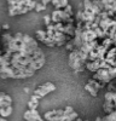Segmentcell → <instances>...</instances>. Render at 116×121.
<instances>
[{
  "label": "cell",
  "mask_w": 116,
  "mask_h": 121,
  "mask_svg": "<svg viewBox=\"0 0 116 121\" xmlns=\"http://www.w3.org/2000/svg\"><path fill=\"white\" fill-rule=\"evenodd\" d=\"M1 28H3L4 30H8V29H10V24H8V23H5V24L1 26Z\"/></svg>",
  "instance_id": "cell-20"
},
{
  "label": "cell",
  "mask_w": 116,
  "mask_h": 121,
  "mask_svg": "<svg viewBox=\"0 0 116 121\" xmlns=\"http://www.w3.org/2000/svg\"><path fill=\"white\" fill-rule=\"evenodd\" d=\"M54 90H56V85H54V84H52V82H45V84H42V85H40V86H37V87L33 91V95H35L39 99H41V98H44L46 95L53 92Z\"/></svg>",
  "instance_id": "cell-6"
},
{
  "label": "cell",
  "mask_w": 116,
  "mask_h": 121,
  "mask_svg": "<svg viewBox=\"0 0 116 121\" xmlns=\"http://www.w3.org/2000/svg\"><path fill=\"white\" fill-rule=\"evenodd\" d=\"M85 90H86V91H87V92H88L91 96H93V97H97V96H98V92H99V91L97 90L95 87H93V86H92V85H90L88 82L85 84Z\"/></svg>",
  "instance_id": "cell-12"
},
{
  "label": "cell",
  "mask_w": 116,
  "mask_h": 121,
  "mask_svg": "<svg viewBox=\"0 0 116 121\" xmlns=\"http://www.w3.org/2000/svg\"><path fill=\"white\" fill-rule=\"evenodd\" d=\"M68 63H69V67L74 70L76 74L82 73L83 70L86 69V67H85L86 62L82 60V58L80 57L79 52H77V50H73V51H70L69 58H68Z\"/></svg>",
  "instance_id": "cell-2"
},
{
  "label": "cell",
  "mask_w": 116,
  "mask_h": 121,
  "mask_svg": "<svg viewBox=\"0 0 116 121\" xmlns=\"http://www.w3.org/2000/svg\"><path fill=\"white\" fill-rule=\"evenodd\" d=\"M24 92H27V93L29 92V88H28V87H24Z\"/></svg>",
  "instance_id": "cell-24"
},
{
  "label": "cell",
  "mask_w": 116,
  "mask_h": 121,
  "mask_svg": "<svg viewBox=\"0 0 116 121\" xmlns=\"http://www.w3.org/2000/svg\"><path fill=\"white\" fill-rule=\"evenodd\" d=\"M115 92H116V88H115Z\"/></svg>",
  "instance_id": "cell-27"
},
{
  "label": "cell",
  "mask_w": 116,
  "mask_h": 121,
  "mask_svg": "<svg viewBox=\"0 0 116 121\" xmlns=\"http://www.w3.org/2000/svg\"><path fill=\"white\" fill-rule=\"evenodd\" d=\"M0 121H7L6 117H3V116H0Z\"/></svg>",
  "instance_id": "cell-22"
},
{
  "label": "cell",
  "mask_w": 116,
  "mask_h": 121,
  "mask_svg": "<svg viewBox=\"0 0 116 121\" xmlns=\"http://www.w3.org/2000/svg\"><path fill=\"white\" fill-rule=\"evenodd\" d=\"M45 10H46V6L42 3H37L36 4V6H35V11L36 12H42V11H45Z\"/></svg>",
  "instance_id": "cell-14"
},
{
  "label": "cell",
  "mask_w": 116,
  "mask_h": 121,
  "mask_svg": "<svg viewBox=\"0 0 116 121\" xmlns=\"http://www.w3.org/2000/svg\"><path fill=\"white\" fill-rule=\"evenodd\" d=\"M116 109V92L115 91H106L104 95L103 110L105 114H110Z\"/></svg>",
  "instance_id": "cell-4"
},
{
  "label": "cell",
  "mask_w": 116,
  "mask_h": 121,
  "mask_svg": "<svg viewBox=\"0 0 116 121\" xmlns=\"http://www.w3.org/2000/svg\"><path fill=\"white\" fill-rule=\"evenodd\" d=\"M73 112V107H66L65 109H53L45 113L42 117L46 121H64Z\"/></svg>",
  "instance_id": "cell-1"
},
{
  "label": "cell",
  "mask_w": 116,
  "mask_h": 121,
  "mask_svg": "<svg viewBox=\"0 0 116 121\" xmlns=\"http://www.w3.org/2000/svg\"><path fill=\"white\" fill-rule=\"evenodd\" d=\"M12 105V98L10 95L5 92H0V108Z\"/></svg>",
  "instance_id": "cell-9"
},
{
  "label": "cell",
  "mask_w": 116,
  "mask_h": 121,
  "mask_svg": "<svg viewBox=\"0 0 116 121\" xmlns=\"http://www.w3.org/2000/svg\"><path fill=\"white\" fill-rule=\"evenodd\" d=\"M7 1H11V0H7Z\"/></svg>",
  "instance_id": "cell-26"
},
{
  "label": "cell",
  "mask_w": 116,
  "mask_h": 121,
  "mask_svg": "<svg viewBox=\"0 0 116 121\" xmlns=\"http://www.w3.org/2000/svg\"><path fill=\"white\" fill-rule=\"evenodd\" d=\"M23 117L27 121H44V117L39 114L37 109H27L23 114Z\"/></svg>",
  "instance_id": "cell-8"
},
{
  "label": "cell",
  "mask_w": 116,
  "mask_h": 121,
  "mask_svg": "<svg viewBox=\"0 0 116 121\" xmlns=\"http://www.w3.org/2000/svg\"><path fill=\"white\" fill-rule=\"evenodd\" d=\"M111 65H112V67H115V68H116V59H115V60H114V62H112V64H111Z\"/></svg>",
  "instance_id": "cell-23"
},
{
  "label": "cell",
  "mask_w": 116,
  "mask_h": 121,
  "mask_svg": "<svg viewBox=\"0 0 116 121\" xmlns=\"http://www.w3.org/2000/svg\"><path fill=\"white\" fill-rule=\"evenodd\" d=\"M13 112V109H12V105H8V107H3V108H0V116H3V117H8V116H11Z\"/></svg>",
  "instance_id": "cell-11"
},
{
  "label": "cell",
  "mask_w": 116,
  "mask_h": 121,
  "mask_svg": "<svg viewBox=\"0 0 116 121\" xmlns=\"http://www.w3.org/2000/svg\"><path fill=\"white\" fill-rule=\"evenodd\" d=\"M41 3H42L45 6H47L48 4H51V3H52V0H41Z\"/></svg>",
  "instance_id": "cell-19"
},
{
  "label": "cell",
  "mask_w": 116,
  "mask_h": 121,
  "mask_svg": "<svg viewBox=\"0 0 116 121\" xmlns=\"http://www.w3.org/2000/svg\"><path fill=\"white\" fill-rule=\"evenodd\" d=\"M37 107H39V104L33 102V100H29L28 102V109H37Z\"/></svg>",
  "instance_id": "cell-17"
},
{
  "label": "cell",
  "mask_w": 116,
  "mask_h": 121,
  "mask_svg": "<svg viewBox=\"0 0 116 121\" xmlns=\"http://www.w3.org/2000/svg\"><path fill=\"white\" fill-rule=\"evenodd\" d=\"M92 79L97 80V81L100 82L103 86H106L110 81L115 80V79L111 76V74H110V72H109L108 68H100V69H98L95 73H93Z\"/></svg>",
  "instance_id": "cell-5"
},
{
  "label": "cell",
  "mask_w": 116,
  "mask_h": 121,
  "mask_svg": "<svg viewBox=\"0 0 116 121\" xmlns=\"http://www.w3.org/2000/svg\"><path fill=\"white\" fill-rule=\"evenodd\" d=\"M35 35H36V40H37V41L42 43L44 45H46V46H48V47H54V46H56L54 43H53V40H52L51 38L47 36V34H46L45 30H36Z\"/></svg>",
  "instance_id": "cell-7"
},
{
  "label": "cell",
  "mask_w": 116,
  "mask_h": 121,
  "mask_svg": "<svg viewBox=\"0 0 116 121\" xmlns=\"http://www.w3.org/2000/svg\"><path fill=\"white\" fill-rule=\"evenodd\" d=\"M65 47H66V50H69V51H73V50H75V46H74L73 40H69V41L65 44Z\"/></svg>",
  "instance_id": "cell-16"
},
{
  "label": "cell",
  "mask_w": 116,
  "mask_h": 121,
  "mask_svg": "<svg viewBox=\"0 0 116 121\" xmlns=\"http://www.w3.org/2000/svg\"><path fill=\"white\" fill-rule=\"evenodd\" d=\"M74 121H87V120H82V119H81V117L79 116V117H77V119H75Z\"/></svg>",
  "instance_id": "cell-21"
},
{
  "label": "cell",
  "mask_w": 116,
  "mask_h": 121,
  "mask_svg": "<svg viewBox=\"0 0 116 121\" xmlns=\"http://www.w3.org/2000/svg\"><path fill=\"white\" fill-rule=\"evenodd\" d=\"M44 23H45V26H50V24L52 23L51 15H46V16H44Z\"/></svg>",
  "instance_id": "cell-15"
},
{
  "label": "cell",
  "mask_w": 116,
  "mask_h": 121,
  "mask_svg": "<svg viewBox=\"0 0 116 121\" xmlns=\"http://www.w3.org/2000/svg\"><path fill=\"white\" fill-rule=\"evenodd\" d=\"M29 100H33V102H35V103L39 104V100H40V99H39L35 95H32V96H30V99H29Z\"/></svg>",
  "instance_id": "cell-18"
},
{
  "label": "cell",
  "mask_w": 116,
  "mask_h": 121,
  "mask_svg": "<svg viewBox=\"0 0 116 121\" xmlns=\"http://www.w3.org/2000/svg\"><path fill=\"white\" fill-rule=\"evenodd\" d=\"M51 4L54 6V10H63L66 5H69V1L68 0H52Z\"/></svg>",
  "instance_id": "cell-10"
},
{
  "label": "cell",
  "mask_w": 116,
  "mask_h": 121,
  "mask_svg": "<svg viewBox=\"0 0 116 121\" xmlns=\"http://www.w3.org/2000/svg\"><path fill=\"white\" fill-rule=\"evenodd\" d=\"M114 18H115V19H116V15H115V17H114Z\"/></svg>",
  "instance_id": "cell-25"
},
{
  "label": "cell",
  "mask_w": 116,
  "mask_h": 121,
  "mask_svg": "<svg viewBox=\"0 0 116 121\" xmlns=\"http://www.w3.org/2000/svg\"><path fill=\"white\" fill-rule=\"evenodd\" d=\"M87 82H88L90 85H92L93 87H95V88L98 90V91L105 87V86H103V85H102L100 82H98V81H97V80H94V79H92V78H91V79H90V80H88V81H87Z\"/></svg>",
  "instance_id": "cell-13"
},
{
  "label": "cell",
  "mask_w": 116,
  "mask_h": 121,
  "mask_svg": "<svg viewBox=\"0 0 116 121\" xmlns=\"http://www.w3.org/2000/svg\"><path fill=\"white\" fill-rule=\"evenodd\" d=\"M52 23H64V24H75V17L65 12V10H53L51 13Z\"/></svg>",
  "instance_id": "cell-3"
}]
</instances>
